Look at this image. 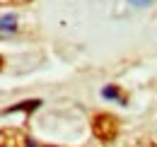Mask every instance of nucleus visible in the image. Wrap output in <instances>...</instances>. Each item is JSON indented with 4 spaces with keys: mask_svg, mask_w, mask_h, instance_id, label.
Returning <instances> with one entry per match:
<instances>
[{
    "mask_svg": "<svg viewBox=\"0 0 157 147\" xmlns=\"http://www.w3.org/2000/svg\"><path fill=\"white\" fill-rule=\"evenodd\" d=\"M92 130H94V135H97L99 140L109 142V140L116 138V133H118V121L114 116H109V113H99V116H94V121H92Z\"/></svg>",
    "mask_w": 157,
    "mask_h": 147,
    "instance_id": "f257e3e1",
    "label": "nucleus"
},
{
    "mask_svg": "<svg viewBox=\"0 0 157 147\" xmlns=\"http://www.w3.org/2000/svg\"><path fill=\"white\" fill-rule=\"evenodd\" d=\"M39 104H41V101H36V99H34V101H24V104H20V106H12V109H7L5 113H10V111H29V109H36Z\"/></svg>",
    "mask_w": 157,
    "mask_h": 147,
    "instance_id": "f03ea898",
    "label": "nucleus"
},
{
    "mask_svg": "<svg viewBox=\"0 0 157 147\" xmlns=\"http://www.w3.org/2000/svg\"><path fill=\"white\" fill-rule=\"evenodd\" d=\"M10 29H15V17L12 15H2V34H7Z\"/></svg>",
    "mask_w": 157,
    "mask_h": 147,
    "instance_id": "7ed1b4c3",
    "label": "nucleus"
},
{
    "mask_svg": "<svg viewBox=\"0 0 157 147\" xmlns=\"http://www.w3.org/2000/svg\"><path fill=\"white\" fill-rule=\"evenodd\" d=\"M101 94H104L106 99H118V101H123V99H121V94H118V89H116V87H106V89H101Z\"/></svg>",
    "mask_w": 157,
    "mask_h": 147,
    "instance_id": "20e7f679",
    "label": "nucleus"
},
{
    "mask_svg": "<svg viewBox=\"0 0 157 147\" xmlns=\"http://www.w3.org/2000/svg\"><path fill=\"white\" fill-rule=\"evenodd\" d=\"M131 5H136V7H147L150 2H155V0H128Z\"/></svg>",
    "mask_w": 157,
    "mask_h": 147,
    "instance_id": "39448f33",
    "label": "nucleus"
},
{
    "mask_svg": "<svg viewBox=\"0 0 157 147\" xmlns=\"http://www.w3.org/2000/svg\"><path fill=\"white\" fill-rule=\"evenodd\" d=\"M133 147H155V145H150V142H138V145H133Z\"/></svg>",
    "mask_w": 157,
    "mask_h": 147,
    "instance_id": "423d86ee",
    "label": "nucleus"
}]
</instances>
